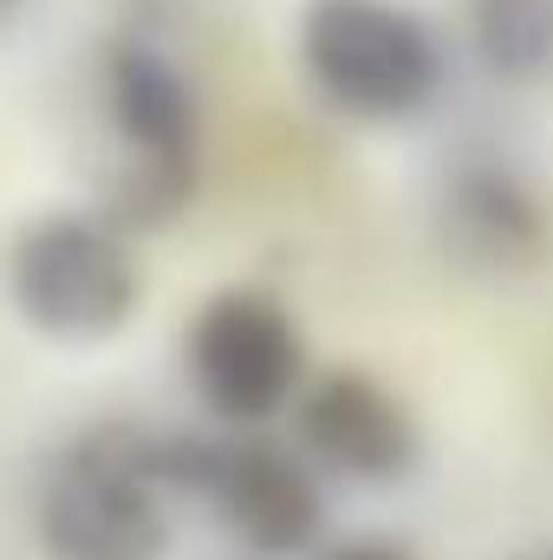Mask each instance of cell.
Wrapping results in <instances>:
<instances>
[{"label": "cell", "mask_w": 553, "mask_h": 560, "mask_svg": "<svg viewBox=\"0 0 553 560\" xmlns=\"http://www.w3.org/2000/svg\"><path fill=\"white\" fill-rule=\"evenodd\" d=\"M189 436L85 430L39 482V535L59 560H156L169 548V495H183Z\"/></svg>", "instance_id": "obj_1"}, {"label": "cell", "mask_w": 553, "mask_h": 560, "mask_svg": "<svg viewBox=\"0 0 553 560\" xmlns=\"http://www.w3.org/2000/svg\"><path fill=\"white\" fill-rule=\"evenodd\" d=\"M299 66L352 118H416L443 85V46L404 0H306Z\"/></svg>", "instance_id": "obj_2"}, {"label": "cell", "mask_w": 553, "mask_h": 560, "mask_svg": "<svg viewBox=\"0 0 553 560\" xmlns=\"http://www.w3.org/2000/svg\"><path fill=\"white\" fill-rule=\"evenodd\" d=\"M7 300L46 339H111L138 306V268L111 222L85 209H52L13 235Z\"/></svg>", "instance_id": "obj_3"}, {"label": "cell", "mask_w": 553, "mask_h": 560, "mask_svg": "<svg viewBox=\"0 0 553 560\" xmlns=\"http://www.w3.org/2000/svg\"><path fill=\"white\" fill-rule=\"evenodd\" d=\"M105 118L118 138L111 209L118 222H163L196 183V92L143 39L105 52Z\"/></svg>", "instance_id": "obj_4"}, {"label": "cell", "mask_w": 553, "mask_h": 560, "mask_svg": "<svg viewBox=\"0 0 553 560\" xmlns=\"http://www.w3.org/2000/svg\"><path fill=\"white\" fill-rule=\"evenodd\" d=\"M189 378L228 423H261L299 398V332L274 293L228 287L189 326Z\"/></svg>", "instance_id": "obj_5"}, {"label": "cell", "mask_w": 553, "mask_h": 560, "mask_svg": "<svg viewBox=\"0 0 553 560\" xmlns=\"http://www.w3.org/2000/svg\"><path fill=\"white\" fill-rule=\"evenodd\" d=\"M189 495H202L215 522L255 555H299L326 522L306 463L268 436H196Z\"/></svg>", "instance_id": "obj_6"}, {"label": "cell", "mask_w": 553, "mask_h": 560, "mask_svg": "<svg viewBox=\"0 0 553 560\" xmlns=\"http://www.w3.org/2000/svg\"><path fill=\"white\" fill-rule=\"evenodd\" d=\"M436 242L469 275H528L548 255V209L508 163H456L436 189Z\"/></svg>", "instance_id": "obj_7"}, {"label": "cell", "mask_w": 553, "mask_h": 560, "mask_svg": "<svg viewBox=\"0 0 553 560\" xmlns=\"http://www.w3.org/2000/svg\"><path fill=\"white\" fill-rule=\"evenodd\" d=\"M299 450L352 482H391L416 463V423L391 385L372 372H326L293 398Z\"/></svg>", "instance_id": "obj_8"}, {"label": "cell", "mask_w": 553, "mask_h": 560, "mask_svg": "<svg viewBox=\"0 0 553 560\" xmlns=\"http://www.w3.org/2000/svg\"><path fill=\"white\" fill-rule=\"evenodd\" d=\"M469 46L508 85L548 79L553 72V0H469Z\"/></svg>", "instance_id": "obj_9"}, {"label": "cell", "mask_w": 553, "mask_h": 560, "mask_svg": "<svg viewBox=\"0 0 553 560\" xmlns=\"http://www.w3.org/2000/svg\"><path fill=\"white\" fill-rule=\"evenodd\" d=\"M326 560H416L411 548H398V541H378V535H358V541H339Z\"/></svg>", "instance_id": "obj_10"}, {"label": "cell", "mask_w": 553, "mask_h": 560, "mask_svg": "<svg viewBox=\"0 0 553 560\" xmlns=\"http://www.w3.org/2000/svg\"><path fill=\"white\" fill-rule=\"evenodd\" d=\"M20 7H26V0H0V26H7V20H13Z\"/></svg>", "instance_id": "obj_11"}, {"label": "cell", "mask_w": 553, "mask_h": 560, "mask_svg": "<svg viewBox=\"0 0 553 560\" xmlns=\"http://www.w3.org/2000/svg\"><path fill=\"white\" fill-rule=\"evenodd\" d=\"M534 560H553V555H534Z\"/></svg>", "instance_id": "obj_12"}]
</instances>
